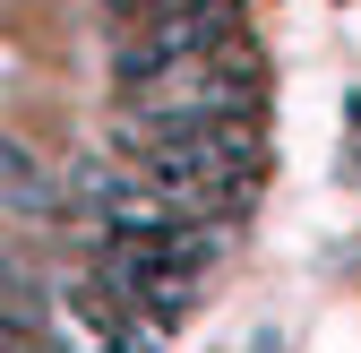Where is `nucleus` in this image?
<instances>
[{"mask_svg":"<svg viewBox=\"0 0 361 353\" xmlns=\"http://www.w3.org/2000/svg\"><path fill=\"white\" fill-rule=\"evenodd\" d=\"M104 9H112V18H138V9H155V0H104Z\"/></svg>","mask_w":361,"mask_h":353,"instance_id":"39448f33","label":"nucleus"},{"mask_svg":"<svg viewBox=\"0 0 361 353\" xmlns=\"http://www.w3.org/2000/svg\"><path fill=\"white\" fill-rule=\"evenodd\" d=\"M0 181H9L26 207H43V198H52V190H43V172H35V155L26 147H0Z\"/></svg>","mask_w":361,"mask_h":353,"instance_id":"20e7f679","label":"nucleus"},{"mask_svg":"<svg viewBox=\"0 0 361 353\" xmlns=\"http://www.w3.org/2000/svg\"><path fill=\"white\" fill-rule=\"evenodd\" d=\"M121 121H147V129H198V121H250L258 112V69L250 52H198V61H164L147 78L121 86Z\"/></svg>","mask_w":361,"mask_h":353,"instance_id":"f03ea898","label":"nucleus"},{"mask_svg":"<svg viewBox=\"0 0 361 353\" xmlns=\"http://www.w3.org/2000/svg\"><path fill=\"white\" fill-rule=\"evenodd\" d=\"M241 43V0H155V9H138V26L121 35L112 52V78H147L164 61H198V52H233Z\"/></svg>","mask_w":361,"mask_h":353,"instance_id":"7ed1b4c3","label":"nucleus"},{"mask_svg":"<svg viewBox=\"0 0 361 353\" xmlns=\"http://www.w3.org/2000/svg\"><path fill=\"white\" fill-rule=\"evenodd\" d=\"M121 155L138 181H155L172 207L207 215H241L258 198V172H267V147L250 121H198V129H147V121H121Z\"/></svg>","mask_w":361,"mask_h":353,"instance_id":"f257e3e1","label":"nucleus"}]
</instances>
